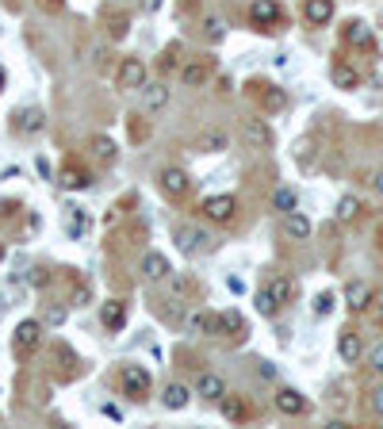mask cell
Returning a JSON list of instances; mask_svg holds the SVG:
<instances>
[{"mask_svg": "<svg viewBox=\"0 0 383 429\" xmlns=\"http://www.w3.org/2000/svg\"><path fill=\"white\" fill-rule=\"evenodd\" d=\"M100 410H104V418H111V422H123V410H119L116 402H104Z\"/></svg>", "mask_w": 383, "mask_h": 429, "instance_id": "ab89813d", "label": "cell"}, {"mask_svg": "<svg viewBox=\"0 0 383 429\" xmlns=\"http://www.w3.org/2000/svg\"><path fill=\"white\" fill-rule=\"evenodd\" d=\"M368 364H372V372H379V376H383V342L368 349Z\"/></svg>", "mask_w": 383, "mask_h": 429, "instance_id": "f35d334b", "label": "cell"}, {"mask_svg": "<svg viewBox=\"0 0 383 429\" xmlns=\"http://www.w3.org/2000/svg\"><path fill=\"white\" fill-rule=\"evenodd\" d=\"M46 280H50V276H46V269H31V284H35V288H46Z\"/></svg>", "mask_w": 383, "mask_h": 429, "instance_id": "60d3db41", "label": "cell"}, {"mask_svg": "<svg viewBox=\"0 0 383 429\" xmlns=\"http://www.w3.org/2000/svg\"><path fill=\"white\" fill-rule=\"evenodd\" d=\"M257 372H260L265 379H276V364H268V360H260V364H257Z\"/></svg>", "mask_w": 383, "mask_h": 429, "instance_id": "7bdbcfd3", "label": "cell"}, {"mask_svg": "<svg viewBox=\"0 0 383 429\" xmlns=\"http://www.w3.org/2000/svg\"><path fill=\"white\" fill-rule=\"evenodd\" d=\"M330 80L337 88H356V85H361V73H356L353 66H345V62H333V66H330Z\"/></svg>", "mask_w": 383, "mask_h": 429, "instance_id": "603a6c76", "label": "cell"}, {"mask_svg": "<svg viewBox=\"0 0 383 429\" xmlns=\"http://www.w3.org/2000/svg\"><path fill=\"white\" fill-rule=\"evenodd\" d=\"M226 146H230V134H226V131H207L200 139V150L203 153H223Z\"/></svg>", "mask_w": 383, "mask_h": 429, "instance_id": "4316f807", "label": "cell"}, {"mask_svg": "<svg viewBox=\"0 0 383 429\" xmlns=\"http://www.w3.org/2000/svg\"><path fill=\"white\" fill-rule=\"evenodd\" d=\"M69 211V234L73 238H81V234L88 230V218H85V211H77V207H65Z\"/></svg>", "mask_w": 383, "mask_h": 429, "instance_id": "d6a6232c", "label": "cell"}, {"mask_svg": "<svg viewBox=\"0 0 383 429\" xmlns=\"http://www.w3.org/2000/svg\"><path fill=\"white\" fill-rule=\"evenodd\" d=\"M268 291H272V295L280 299V307H284V303L295 299V280H291V276H272V280H268Z\"/></svg>", "mask_w": 383, "mask_h": 429, "instance_id": "484cf974", "label": "cell"}, {"mask_svg": "<svg viewBox=\"0 0 383 429\" xmlns=\"http://www.w3.org/2000/svg\"><path fill=\"white\" fill-rule=\"evenodd\" d=\"M39 342H43V322L23 318L20 326H15V334H12V353L15 357H31V353L39 349Z\"/></svg>", "mask_w": 383, "mask_h": 429, "instance_id": "7a4b0ae2", "label": "cell"}, {"mask_svg": "<svg viewBox=\"0 0 383 429\" xmlns=\"http://www.w3.org/2000/svg\"><path fill=\"white\" fill-rule=\"evenodd\" d=\"M119 391H123L130 402H146L153 391L150 368H146V364H123V368H119Z\"/></svg>", "mask_w": 383, "mask_h": 429, "instance_id": "6da1fadb", "label": "cell"}, {"mask_svg": "<svg viewBox=\"0 0 383 429\" xmlns=\"http://www.w3.org/2000/svg\"><path fill=\"white\" fill-rule=\"evenodd\" d=\"M116 85L119 88H142L146 85V62L142 58H123L116 69Z\"/></svg>", "mask_w": 383, "mask_h": 429, "instance_id": "9c48e42d", "label": "cell"}, {"mask_svg": "<svg viewBox=\"0 0 383 429\" xmlns=\"http://www.w3.org/2000/svg\"><path fill=\"white\" fill-rule=\"evenodd\" d=\"M276 410L288 414V418H299V414H307V399L295 387H280V391H276Z\"/></svg>", "mask_w": 383, "mask_h": 429, "instance_id": "8fae6325", "label": "cell"}, {"mask_svg": "<svg viewBox=\"0 0 383 429\" xmlns=\"http://www.w3.org/2000/svg\"><path fill=\"white\" fill-rule=\"evenodd\" d=\"M158 181H161V192H165V196H173V199H184L192 192V176L184 173V169H176V165H165Z\"/></svg>", "mask_w": 383, "mask_h": 429, "instance_id": "5b68a950", "label": "cell"}, {"mask_svg": "<svg viewBox=\"0 0 383 429\" xmlns=\"http://www.w3.org/2000/svg\"><path fill=\"white\" fill-rule=\"evenodd\" d=\"M0 92H4V69H0Z\"/></svg>", "mask_w": 383, "mask_h": 429, "instance_id": "c3c4849f", "label": "cell"}, {"mask_svg": "<svg viewBox=\"0 0 383 429\" xmlns=\"http://www.w3.org/2000/svg\"><path fill=\"white\" fill-rule=\"evenodd\" d=\"M341 35H345L349 46H361V50H372V43H376V35H372V27L364 20H349Z\"/></svg>", "mask_w": 383, "mask_h": 429, "instance_id": "4fadbf2b", "label": "cell"}, {"mask_svg": "<svg viewBox=\"0 0 383 429\" xmlns=\"http://www.w3.org/2000/svg\"><path fill=\"white\" fill-rule=\"evenodd\" d=\"M65 314H69V311H65V307H46V314H43V322H46V326H62V322H65Z\"/></svg>", "mask_w": 383, "mask_h": 429, "instance_id": "d590c367", "label": "cell"}, {"mask_svg": "<svg viewBox=\"0 0 383 429\" xmlns=\"http://www.w3.org/2000/svg\"><path fill=\"white\" fill-rule=\"evenodd\" d=\"M207 77H211V66H207V62H192V66L181 69V85H184V88H200V85H207Z\"/></svg>", "mask_w": 383, "mask_h": 429, "instance_id": "7402d4cb", "label": "cell"}, {"mask_svg": "<svg viewBox=\"0 0 383 429\" xmlns=\"http://www.w3.org/2000/svg\"><path fill=\"white\" fill-rule=\"evenodd\" d=\"M303 20L311 27H326L333 20V0H303Z\"/></svg>", "mask_w": 383, "mask_h": 429, "instance_id": "5bb4252c", "label": "cell"}, {"mask_svg": "<svg viewBox=\"0 0 383 429\" xmlns=\"http://www.w3.org/2000/svg\"><path fill=\"white\" fill-rule=\"evenodd\" d=\"M173 241H176V249H181L184 257H195V253H203V249L211 246V238L200 230V226H192V223L173 226Z\"/></svg>", "mask_w": 383, "mask_h": 429, "instance_id": "3957f363", "label": "cell"}, {"mask_svg": "<svg viewBox=\"0 0 383 429\" xmlns=\"http://www.w3.org/2000/svg\"><path fill=\"white\" fill-rule=\"evenodd\" d=\"M127 318H130V307L123 299H108V303L100 307V326L108 330V334H119V330L127 326Z\"/></svg>", "mask_w": 383, "mask_h": 429, "instance_id": "52a82bcc", "label": "cell"}, {"mask_svg": "<svg viewBox=\"0 0 383 429\" xmlns=\"http://www.w3.org/2000/svg\"><path fill=\"white\" fill-rule=\"evenodd\" d=\"M253 303H257V314H265V318H272V314L280 311V299H276L268 288H260V291H257V299H253Z\"/></svg>", "mask_w": 383, "mask_h": 429, "instance_id": "f1b7e54d", "label": "cell"}, {"mask_svg": "<svg viewBox=\"0 0 383 429\" xmlns=\"http://www.w3.org/2000/svg\"><path fill=\"white\" fill-rule=\"evenodd\" d=\"M203 31H207L211 43H223V38H226V23H223V20H215V15H211V20L203 23Z\"/></svg>", "mask_w": 383, "mask_h": 429, "instance_id": "836d02e7", "label": "cell"}, {"mask_svg": "<svg viewBox=\"0 0 383 429\" xmlns=\"http://www.w3.org/2000/svg\"><path fill=\"white\" fill-rule=\"evenodd\" d=\"M195 395H200L203 402H223V395H226V379L218 376V372H203L200 384H195Z\"/></svg>", "mask_w": 383, "mask_h": 429, "instance_id": "30bf717a", "label": "cell"}, {"mask_svg": "<svg viewBox=\"0 0 383 429\" xmlns=\"http://www.w3.org/2000/svg\"><path fill=\"white\" fill-rule=\"evenodd\" d=\"M0 261H4V246H0Z\"/></svg>", "mask_w": 383, "mask_h": 429, "instance_id": "681fc988", "label": "cell"}, {"mask_svg": "<svg viewBox=\"0 0 383 429\" xmlns=\"http://www.w3.org/2000/svg\"><path fill=\"white\" fill-rule=\"evenodd\" d=\"M218 407H223V418H226V422H242V418H246V402H242V399H230V391L223 395V402H218Z\"/></svg>", "mask_w": 383, "mask_h": 429, "instance_id": "83f0119b", "label": "cell"}, {"mask_svg": "<svg viewBox=\"0 0 383 429\" xmlns=\"http://www.w3.org/2000/svg\"><path fill=\"white\" fill-rule=\"evenodd\" d=\"M58 184H62L65 192H85L88 184H92V176H88L81 165H73V161H69V165H62V173H58Z\"/></svg>", "mask_w": 383, "mask_h": 429, "instance_id": "9a60e30c", "label": "cell"}, {"mask_svg": "<svg viewBox=\"0 0 383 429\" xmlns=\"http://www.w3.org/2000/svg\"><path fill=\"white\" fill-rule=\"evenodd\" d=\"M92 153H96L100 165H111V161L119 157V146H116V139H108V134H96V139H92Z\"/></svg>", "mask_w": 383, "mask_h": 429, "instance_id": "d4e9b609", "label": "cell"}, {"mask_svg": "<svg viewBox=\"0 0 383 429\" xmlns=\"http://www.w3.org/2000/svg\"><path fill=\"white\" fill-rule=\"evenodd\" d=\"M372 299H376V291H372L368 280H349V284H345V307H349L353 314L368 311Z\"/></svg>", "mask_w": 383, "mask_h": 429, "instance_id": "ba28073f", "label": "cell"}, {"mask_svg": "<svg viewBox=\"0 0 383 429\" xmlns=\"http://www.w3.org/2000/svg\"><path fill=\"white\" fill-rule=\"evenodd\" d=\"M246 142L253 146V150H268V142H272L268 119H249V123H246Z\"/></svg>", "mask_w": 383, "mask_h": 429, "instance_id": "ffe728a7", "label": "cell"}, {"mask_svg": "<svg viewBox=\"0 0 383 429\" xmlns=\"http://www.w3.org/2000/svg\"><path fill=\"white\" fill-rule=\"evenodd\" d=\"M284 234L295 238V241L311 238V218H307L303 211H288V215H284Z\"/></svg>", "mask_w": 383, "mask_h": 429, "instance_id": "d6986e66", "label": "cell"}, {"mask_svg": "<svg viewBox=\"0 0 383 429\" xmlns=\"http://www.w3.org/2000/svg\"><path fill=\"white\" fill-rule=\"evenodd\" d=\"M333 311V291H319L314 295V314H330Z\"/></svg>", "mask_w": 383, "mask_h": 429, "instance_id": "8d00e7d4", "label": "cell"}, {"mask_svg": "<svg viewBox=\"0 0 383 429\" xmlns=\"http://www.w3.org/2000/svg\"><path fill=\"white\" fill-rule=\"evenodd\" d=\"M356 215H361V199H356V196H341L337 199V223H353Z\"/></svg>", "mask_w": 383, "mask_h": 429, "instance_id": "f546056e", "label": "cell"}, {"mask_svg": "<svg viewBox=\"0 0 383 429\" xmlns=\"http://www.w3.org/2000/svg\"><path fill=\"white\" fill-rule=\"evenodd\" d=\"M295 161H299V165H311V161H314V142L311 139L295 142Z\"/></svg>", "mask_w": 383, "mask_h": 429, "instance_id": "e575fe53", "label": "cell"}, {"mask_svg": "<svg viewBox=\"0 0 383 429\" xmlns=\"http://www.w3.org/2000/svg\"><path fill=\"white\" fill-rule=\"evenodd\" d=\"M372 407H376V414L383 418V384L376 387V391H372Z\"/></svg>", "mask_w": 383, "mask_h": 429, "instance_id": "b9f144b4", "label": "cell"}, {"mask_svg": "<svg viewBox=\"0 0 383 429\" xmlns=\"http://www.w3.org/2000/svg\"><path fill=\"white\" fill-rule=\"evenodd\" d=\"M169 272H173V265H169V257H165V253L150 249V253L142 257V276H146V280H165Z\"/></svg>", "mask_w": 383, "mask_h": 429, "instance_id": "2e32d148", "label": "cell"}, {"mask_svg": "<svg viewBox=\"0 0 383 429\" xmlns=\"http://www.w3.org/2000/svg\"><path fill=\"white\" fill-rule=\"evenodd\" d=\"M246 318L238 311H218V337H246Z\"/></svg>", "mask_w": 383, "mask_h": 429, "instance_id": "ac0fdd59", "label": "cell"}, {"mask_svg": "<svg viewBox=\"0 0 383 429\" xmlns=\"http://www.w3.org/2000/svg\"><path fill=\"white\" fill-rule=\"evenodd\" d=\"M284 104H288V96H284L276 85H268V92H260V108L265 111H280Z\"/></svg>", "mask_w": 383, "mask_h": 429, "instance_id": "4dcf8cb0", "label": "cell"}, {"mask_svg": "<svg viewBox=\"0 0 383 429\" xmlns=\"http://www.w3.org/2000/svg\"><path fill=\"white\" fill-rule=\"evenodd\" d=\"M280 20H284L280 0H253V4H249V23H253L257 31H272V27H280Z\"/></svg>", "mask_w": 383, "mask_h": 429, "instance_id": "277c9868", "label": "cell"}, {"mask_svg": "<svg viewBox=\"0 0 383 429\" xmlns=\"http://www.w3.org/2000/svg\"><path fill=\"white\" fill-rule=\"evenodd\" d=\"M142 8H146V12H158V8H161V0H142Z\"/></svg>", "mask_w": 383, "mask_h": 429, "instance_id": "bcb514c9", "label": "cell"}, {"mask_svg": "<svg viewBox=\"0 0 383 429\" xmlns=\"http://www.w3.org/2000/svg\"><path fill=\"white\" fill-rule=\"evenodd\" d=\"M337 357L345 360V364H356L364 357V342H361V334L356 330H341V337H337Z\"/></svg>", "mask_w": 383, "mask_h": 429, "instance_id": "7c38bea8", "label": "cell"}, {"mask_svg": "<svg viewBox=\"0 0 383 429\" xmlns=\"http://www.w3.org/2000/svg\"><path fill=\"white\" fill-rule=\"evenodd\" d=\"M203 215L211 218V223H218V226H226L234 218V211H238V199L234 196H207L203 199V207H200Z\"/></svg>", "mask_w": 383, "mask_h": 429, "instance_id": "8992f818", "label": "cell"}, {"mask_svg": "<svg viewBox=\"0 0 383 429\" xmlns=\"http://www.w3.org/2000/svg\"><path fill=\"white\" fill-rule=\"evenodd\" d=\"M165 104H169V85H165V80L142 85V108H146V111H161Z\"/></svg>", "mask_w": 383, "mask_h": 429, "instance_id": "e0dca14e", "label": "cell"}, {"mask_svg": "<svg viewBox=\"0 0 383 429\" xmlns=\"http://www.w3.org/2000/svg\"><path fill=\"white\" fill-rule=\"evenodd\" d=\"M226 288H230V291H234V295H242V291H246V284H242V280H238V276H226Z\"/></svg>", "mask_w": 383, "mask_h": 429, "instance_id": "ee69618b", "label": "cell"}, {"mask_svg": "<svg viewBox=\"0 0 383 429\" xmlns=\"http://www.w3.org/2000/svg\"><path fill=\"white\" fill-rule=\"evenodd\" d=\"M192 402V391L184 384H169L165 391H161V407L165 410H184Z\"/></svg>", "mask_w": 383, "mask_h": 429, "instance_id": "44dd1931", "label": "cell"}, {"mask_svg": "<svg viewBox=\"0 0 383 429\" xmlns=\"http://www.w3.org/2000/svg\"><path fill=\"white\" fill-rule=\"evenodd\" d=\"M127 15H116V20H111V27H108V35L111 38H116V43H119V38H127Z\"/></svg>", "mask_w": 383, "mask_h": 429, "instance_id": "74e56055", "label": "cell"}, {"mask_svg": "<svg viewBox=\"0 0 383 429\" xmlns=\"http://www.w3.org/2000/svg\"><path fill=\"white\" fill-rule=\"evenodd\" d=\"M20 131H23V134H43V131H46V115H43V108H27V111H20Z\"/></svg>", "mask_w": 383, "mask_h": 429, "instance_id": "cb8c5ba5", "label": "cell"}, {"mask_svg": "<svg viewBox=\"0 0 383 429\" xmlns=\"http://www.w3.org/2000/svg\"><path fill=\"white\" fill-rule=\"evenodd\" d=\"M376 322H379V326H383V303H379V311H376Z\"/></svg>", "mask_w": 383, "mask_h": 429, "instance_id": "7dc6e473", "label": "cell"}, {"mask_svg": "<svg viewBox=\"0 0 383 429\" xmlns=\"http://www.w3.org/2000/svg\"><path fill=\"white\" fill-rule=\"evenodd\" d=\"M272 207H276L280 215L295 211V192H291V188H276V192H272Z\"/></svg>", "mask_w": 383, "mask_h": 429, "instance_id": "1f68e13d", "label": "cell"}, {"mask_svg": "<svg viewBox=\"0 0 383 429\" xmlns=\"http://www.w3.org/2000/svg\"><path fill=\"white\" fill-rule=\"evenodd\" d=\"M372 188H376V192H379V196H383V169H379V173H376V176H372Z\"/></svg>", "mask_w": 383, "mask_h": 429, "instance_id": "f6af8a7d", "label": "cell"}]
</instances>
